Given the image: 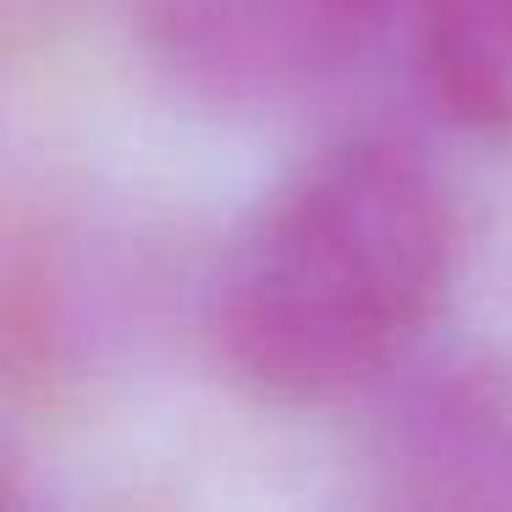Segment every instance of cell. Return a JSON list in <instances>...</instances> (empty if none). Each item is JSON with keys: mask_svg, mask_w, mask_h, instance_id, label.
Segmentation results:
<instances>
[{"mask_svg": "<svg viewBox=\"0 0 512 512\" xmlns=\"http://www.w3.org/2000/svg\"><path fill=\"white\" fill-rule=\"evenodd\" d=\"M375 34L353 0H144L149 61L215 111L303 100Z\"/></svg>", "mask_w": 512, "mask_h": 512, "instance_id": "7a4b0ae2", "label": "cell"}, {"mask_svg": "<svg viewBox=\"0 0 512 512\" xmlns=\"http://www.w3.org/2000/svg\"><path fill=\"white\" fill-rule=\"evenodd\" d=\"M457 276V210L397 138L325 149L259 204L221 265L210 336L270 402H336L386 380Z\"/></svg>", "mask_w": 512, "mask_h": 512, "instance_id": "6da1fadb", "label": "cell"}, {"mask_svg": "<svg viewBox=\"0 0 512 512\" xmlns=\"http://www.w3.org/2000/svg\"><path fill=\"white\" fill-rule=\"evenodd\" d=\"M72 314L67 281L39 232L12 226L0 259V369L12 397H45L67 375Z\"/></svg>", "mask_w": 512, "mask_h": 512, "instance_id": "5b68a950", "label": "cell"}, {"mask_svg": "<svg viewBox=\"0 0 512 512\" xmlns=\"http://www.w3.org/2000/svg\"><path fill=\"white\" fill-rule=\"evenodd\" d=\"M380 474L413 507H512V375L485 353L424 369L386 408Z\"/></svg>", "mask_w": 512, "mask_h": 512, "instance_id": "3957f363", "label": "cell"}, {"mask_svg": "<svg viewBox=\"0 0 512 512\" xmlns=\"http://www.w3.org/2000/svg\"><path fill=\"white\" fill-rule=\"evenodd\" d=\"M353 6H358V12H364L369 23L380 28V23H386V17H391V12H402V6H419V0H353Z\"/></svg>", "mask_w": 512, "mask_h": 512, "instance_id": "8992f818", "label": "cell"}, {"mask_svg": "<svg viewBox=\"0 0 512 512\" xmlns=\"http://www.w3.org/2000/svg\"><path fill=\"white\" fill-rule=\"evenodd\" d=\"M424 100L474 138H512V0H419Z\"/></svg>", "mask_w": 512, "mask_h": 512, "instance_id": "277c9868", "label": "cell"}]
</instances>
